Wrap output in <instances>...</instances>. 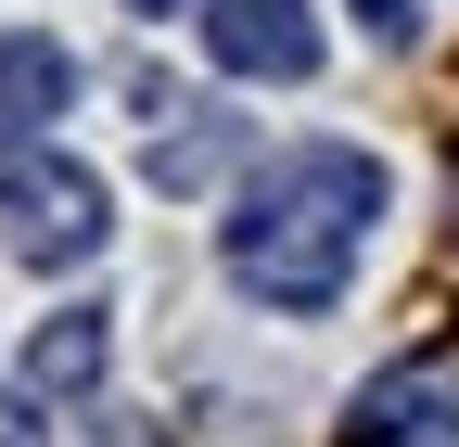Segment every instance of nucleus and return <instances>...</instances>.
I'll use <instances>...</instances> for the list:
<instances>
[{
	"label": "nucleus",
	"instance_id": "nucleus-1",
	"mask_svg": "<svg viewBox=\"0 0 459 447\" xmlns=\"http://www.w3.org/2000/svg\"><path fill=\"white\" fill-rule=\"evenodd\" d=\"M370 231H383V166L358 141H294V153H268L255 180L230 192L217 256H230V282H243L255 307L319 320L344 282H358Z\"/></svg>",
	"mask_w": 459,
	"mask_h": 447
},
{
	"label": "nucleus",
	"instance_id": "nucleus-2",
	"mask_svg": "<svg viewBox=\"0 0 459 447\" xmlns=\"http://www.w3.org/2000/svg\"><path fill=\"white\" fill-rule=\"evenodd\" d=\"M0 231H13V256L26 268H77V256H102V180L77 153H39V141H0Z\"/></svg>",
	"mask_w": 459,
	"mask_h": 447
},
{
	"label": "nucleus",
	"instance_id": "nucleus-3",
	"mask_svg": "<svg viewBox=\"0 0 459 447\" xmlns=\"http://www.w3.org/2000/svg\"><path fill=\"white\" fill-rule=\"evenodd\" d=\"M344 447H459V358H395L358 383Z\"/></svg>",
	"mask_w": 459,
	"mask_h": 447
},
{
	"label": "nucleus",
	"instance_id": "nucleus-4",
	"mask_svg": "<svg viewBox=\"0 0 459 447\" xmlns=\"http://www.w3.org/2000/svg\"><path fill=\"white\" fill-rule=\"evenodd\" d=\"M204 51H217V77H319V13L307 0H204Z\"/></svg>",
	"mask_w": 459,
	"mask_h": 447
},
{
	"label": "nucleus",
	"instance_id": "nucleus-5",
	"mask_svg": "<svg viewBox=\"0 0 459 447\" xmlns=\"http://www.w3.org/2000/svg\"><path fill=\"white\" fill-rule=\"evenodd\" d=\"M65 102H77V51H65V39H39V26H13V39H0V128L39 141Z\"/></svg>",
	"mask_w": 459,
	"mask_h": 447
},
{
	"label": "nucleus",
	"instance_id": "nucleus-6",
	"mask_svg": "<svg viewBox=\"0 0 459 447\" xmlns=\"http://www.w3.org/2000/svg\"><path fill=\"white\" fill-rule=\"evenodd\" d=\"M102 358H115L102 307H65V320H39V346H26V409H51V397H90V383H102Z\"/></svg>",
	"mask_w": 459,
	"mask_h": 447
},
{
	"label": "nucleus",
	"instance_id": "nucleus-7",
	"mask_svg": "<svg viewBox=\"0 0 459 447\" xmlns=\"http://www.w3.org/2000/svg\"><path fill=\"white\" fill-rule=\"evenodd\" d=\"M217 153H230V116H192L179 141L153 128V192H204V180H217Z\"/></svg>",
	"mask_w": 459,
	"mask_h": 447
},
{
	"label": "nucleus",
	"instance_id": "nucleus-8",
	"mask_svg": "<svg viewBox=\"0 0 459 447\" xmlns=\"http://www.w3.org/2000/svg\"><path fill=\"white\" fill-rule=\"evenodd\" d=\"M77 447H166V422H128V409H102V422H90Z\"/></svg>",
	"mask_w": 459,
	"mask_h": 447
},
{
	"label": "nucleus",
	"instance_id": "nucleus-9",
	"mask_svg": "<svg viewBox=\"0 0 459 447\" xmlns=\"http://www.w3.org/2000/svg\"><path fill=\"white\" fill-rule=\"evenodd\" d=\"M358 13H370L383 39H409V26H421V0H358Z\"/></svg>",
	"mask_w": 459,
	"mask_h": 447
},
{
	"label": "nucleus",
	"instance_id": "nucleus-10",
	"mask_svg": "<svg viewBox=\"0 0 459 447\" xmlns=\"http://www.w3.org/2000/svg\"><path fill=\"white\" fill-rule=\"evenodd\" d=\"M128 13H179V0H128Z\"/></svg>",
	"mask_w": 459,
	"mask_h": 447
}]
</instances>
